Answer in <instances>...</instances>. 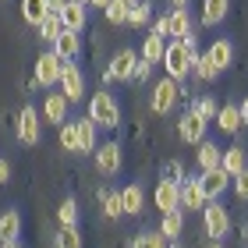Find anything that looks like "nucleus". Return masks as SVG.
<instances>
[{
  "mask_svg": "<svg viewBox=\"0 0 248 248\" xmlns=\"http://www.w3.org/2000/svg\"><path fill=\"white\" fill-rule=\"evenodd\" d=\"M89 121H96V128H117L121 124V107H117V99L107 93V89H99V93L89 99Z\"/></svg>",
  "mask_w": 248,
  "mask_h": 248,
  "instance_id": "nucleus-1",
  "label": "nucleus"
},
{
  "mask_svg": "<svg viewBox=\"0 0 248 248\" xmlns=\"http://www.w3.org/2000/svg\"><path fill=\"white\" fill-rule=\"evenodd\" d=\"M160 64L167 67V78H174V82H185V78L191 75V57H188V50H185L181 39H170V43H167Z\"/></svg>",
  "mask_w": 248,
  "mask_h": 248,
  "instance_id": "nucleus-2",
  "label": "nucleus"
},
{
  "mask_svg": "<svg viewBox=\"0 0 248 248\" xmlns=\"http://www.w3.org/2000/svg\"><path fill=\"white\" fill-rule=\"evenodd\" d=\"M202 223H206V234L209 238H227L231 234V213H227V206H223L220 199H213V202H206V209H202Z\"/></svg>",
  "mask_w": 248,
  "mask_h": 248,
  "instance_id": "nucleus-3",
  "label": "nucleus"
},
{
  "mask_svg": "<svg viewBox=\"0 0 248 248\" xmlns=\"http://www.w3.org/2000/svg\"><path fill=\"white\" fill-rule=\"evenodd\" d=\"M177 99H181V85H177L174 78H160V82L153 85L149 110L153 114H170V110L177 107Z\"/></svg>",
  "mask_w": 248,
  "mask_h": 248,
  "instance_id": "nucleus-4",
  "label": "nucleus"
},
{
  "mask_svg": "<svg viewBox=\"0 0 248 248\" xmlns=\"http://www.w3.org/2000/svg\"><path fill=\"white\" fill-rule=\"evenodd\" d=\"M135 64H139V53H135L131 46H124V50H117L114 57H110L103 78L107 82H128V78L135 75Z\"/></svg>",
  "mask_w": 248,
  "mask_h": 248,
  "instance_id": "nucleus-5",
  "label": "nucleus"
},
{
  "mask_svg": "<svg viewBox=\"0 0 248 248\" xmlns=\"http://www.w3.org/2000/svg\"><path fill=\"white\" fill-rule=\"evenodd\" d=\"M61 71H64V61L53 50L39 53V61H36V85H43V89L61 85Z\"/></svg>",
  "mask_w": 248,
  "mask_h": 248,
  "instance_id": "nucleus-6",
  "label": "nucleus"
},
{
  "mask_svg": "<svg viewBox=\"0 0 248 248\" xmlns=\"http://www.w3.org/2000/svg\"><path fill=\"white\" fill-rule=\"evenodd\" d=\"M61 93L67 96V103H78L85 96V75L75 61H64V71H61Z\"/></svg>",
  "mask_w": 248,
  "mask_h": 248,
  "instance_id": "nucleus-7",
  "label": "nucleus"
},
{
  "mask_svg": "<svg viewBox=\"0 0 248 248\" xmlns=\"http://www.w3.org/2000/svg\"><path fill=\"white\" fill-rule=\"evenodd\" d=\"M153 202H156V209H160V213L181 209V181H170V177H163V181L156 185V191H153Z\"/></svg>",
  "mask_w": 248,
  "mask_h": 248,
  "instance_id": "nucleus-8",
  "label": "nucleus"
},
{
  "mask_svg": "<svg viewBox=\"0 0 248 248\" xmlns=\"http://www.w3.org/2000/svg\"><path fill=\"white\" fill-rule=\"evenodd\" d=\"M18 139L25 145H36L43 139V124H39V110L36 107H21V114H18Z\"/></svg>",
  "mask_w": 248,
  "mask_h": 248,
  "instance_id": "nucleus-9",
  "label": "nucleus"
},
{
  "mask_svg": "<svg viewBox=\"0 0 248 248\" xmlns=\"http://www.w3.org/2000/svg\"><path fill=\"white\" fill-rule=\"evenodd\" d=\"M121 163H124V153H121V145H117V142H103V145H96V170H99V174L114 177V174L121 170Z\"/></svg>",
  "mask_w": 248,
  "mask_h": 248,
  "instance_id": "nucleus-10",
  "label": "nucleus"
},
{
  "mask_svg": "<svg viewBox=\"0 0 248 248\" xmlns=\"http://www.w3.org/2000/svg\"><path fill=\"white\" fill-rule=\"evenodd\" d=\"M206 131H209V124L202 121L195 110H188V114L181 117V124H177V135H181V142H188V145L206 142Z\"/></svg>",
  "mask_w": 248,
  "mask_h": 248,
  "instance_id": "nucleus-11",
  "label": "nucleus"
},
{
  "mask_svg": "<svg viewBox=\"0 0 248 248\" xmlns=\"http://www.w3.org/2000/svg\"><path fill=\"white\" fill-rule=\"evenodd\" d=\"M199 181H202V191H206V199L213 202V199H220L223 191L231 188V174L223 170V167H217V170H202Z\"/></svg>",
  "mask_w": 248,
  "mask_h": 248,
  "instance_id": "nucleus-12",
  "label": "nucleus"
},
{
  "mask_svg": "<svg viewBox=\"0 0 248 248\" xmlns=\"http://www.w3.org/2000/svg\"><path fill=\"white\" fill-rule=\"evenodd\" d=\"M206 191H202V181L199 177H188V181H181V209H206Z\"/></svg>",
  "mask_w": 248,
  "mask_h": 248,
  "instance_id": "nucleus-13",
  "label": "nucleus"
},
{
  "mask_svg": "<svg viewBox=\"0 0 248 248\" xmlns=\"http://www.w3.org/2000/svg\"><path fill=\"white\" fill-rule=\"evenodd\" d=\"M50 50L57 53L61 61H75L78 53H82V39H78V32H67V29H64L61 36H57V43H53Z\"/></svg>",
  "mask_w": 248,
  "mask_h": 248,
  "instance_id": "nucleus-14",
  "label": "nucleus"
},
{
  "mask_svg": "<svg viewBox=\"0 0 248 248\" xmlns=\"http://www.w3.org/2000/svg\"><path fill=\"white\" fill-rule=\"evenodd\" d=\"M67 107H71V103H67L64 93H50L46 103H43V117H46L50 124H64L67 121Z\"/></svg>",
  "mask_w": 248,
  "mask_h": 248,
  "instance_id": "nucleus-15",
  "label": "nucleus"
},
{
  "mask_svg": "<svg viewBox=\"0 0 248 248\" xmlns=\"http://www.w3.org/2000/svg\"><path fill=\"white\" fill-rule=\"evenodd\" d=\"M206 57L213 61V67H217V71H223V67L234 64V43H231V39H217V43L206 50Z\"/></svg>",
  "mask_w": 248,
  "mask_h": 248,
  "instance_id": "nucleus-16",
  "label": "nucleus"
},
{
  "mask_svg": "<svg viewBox=\"0 0 248 248\" xmlns=\"http://www.w3.org/2000/svg\"><path fill=\"white\" fill-rule=\"evenodd\" d=\"M121 206H124V217H139V213L145 209V191L142 185H128L121 191Z\"/></svg>",
  "mask_w": 248,
  "mask_h": 248,
  "instance_id": "nucleus-17",
  "label": "nucleus"
},
{
  "mask_svg": "<svg viewBox=\"0 0 248 248\" xmlns=\"http://www.w3.org/2000/svg\"><path fill=\"white\" fill-rule=\"evenodd\" d=\"M217 128H220L223 135H234L238 128H245V124H241V107H238V103L220 107V114H217Z\"/></svg>",
  "mask_w": 248,
  "mask_h": 248,
  "instance_id": "nucleus-18",
  "label": "nucleus"
},
{
  "mask_svg": "<svg viewBox=\"0 0 248 248\" xmlns=\"http://www.w3.org/2000/svg\"><path fill=\"white\" fill-rule=\"evenodd\" d=\"M181 231H185V209H174V213H163V223H160V234L167 241H181Z\"/></svg>",
  "mask_w": 248,
  "mask_h": 248,
  "instance_id": "nucleus-19",
  "label": "nucleus"
},
{
  "mask_svg": "<svg viewBox=\"0 0 248 248\" xmlns=\"http://www.w3.org/2000/svg\"><path fill=\"white\" fill-rule=\"evenodd\" d=\"M57 18H61V25H64L67 32H82V29H85V7H82V4H71V0H67Z\"/></svg>",
  "mask_w": 248,
  "mask_h": 248,
  "instance_id": "nucleus-20",
  "label": "nucleus"
},
{
  "mask_svg": "<svg viewBox=\"0 0 248 248\" xmlns=\"http://www.w3.org/2000/svg\"><path fill=\"white\" fill-rule=\"evenodd\" d=\"M18 234H21V213L4 209L0 213V241H18Z\"/></svg>",
  "mask_w": 248,
  "mask_h": 248,
  "instance_id": "nucleus-21",
  "label": "nucleus"
},
{
  "mask_svg": "<svg viewBox=\"0 0 248 248\" xmlns=\"http://www.w3.org/2000/svg\"><path fill=\"white\" fill-rule=\"evenodd\" d=\"M220 167H223V170H227L231 177H238L241 170H248V163H245V149H241V145H231V149H223Z\"/></svg>",
  "mask_w": 248,
  "mask_h": 248,
  "instance_id": "nucleus-22",
  "label": "nucleus"
},
{
  "mask_svg": "<svg viewBox=\"0 0 248 248\" xmlns=\"http://www.w3.org/2000/svg\"><path fill=\"white\" fill-rule=\"evenodd\" d=\"M163 50H167V39L156 36V32H149V36L142 39V53H139V57L149 61V64H160L163 61Z\"/></svg>",
  "mask_w": 248,
  "mask_h": 248,
  "instance_id": "nucleus-23",
  "label": "nucleus"
},
{
  "mask_svg": "<svg viewBox=\"0 0 248 248\" xmlns=\"http://www.w3.org/2000/svg\"><path fill=\"white\" fill-rule=\"evenodd\" d=\"M167 29H170V39H185L191 32V18L185 7H174L170 15H167Z\"/></svg>",
  "mask_w": 248,
  "mask_h": 248,
  "instance_id": "nucleus-24",
  "label": "nucleus"
},
{
  "mask_svg": "<svg viewBox=\"0 0 248 248\" xmlns=\"http://www.w3.org/2000/svg\"><path fill=\"white\" fill-rule=\"evenodd\" d=\"M78 153H96V121L78 117Z\"/></svg>",
  "mask_w": 248,
  "mask_h": 248,
  "instance_id": "nucleus-25",
  "label": "nucleus"
},
{
  "mask_svg": "<svg viewBox=\"0 0 248 248\" xmlns=\"http://www.w3.org/2000/svg\"><path fill=\"white\" fill-rule=\"evenodd\" d=\"M231 11V0H202V21L206 25H220Z\"/></svg>",
  "mask_w": 248,
  "mask_h": 248,
  "instance_id": "nucleus-26",
  "label": "nucleus"
},
{
  "mask_svg": "<svg viewBox=\"0 0 248 248\" xmlns=\"http://www.w3.org/2000/svg\"><path fill=\"white\" fill-rule=\"evenodd\" d=\"M220 156H223V149L217 142H199V167H202V170H217Z\"/></svg>",
  "mask_w": 248,
  "mask_h": 248,
  "instance_id": "nucleus-27",
  "label": "nucleus"
},
{
  "mask_svg": "<svg viewBox=\"0 0 248 248\" xmlns=\"http://www.w3.org/2000/svg\"><path fill=\"white\" fill-rule=\"evenodd\" d=\"M50 15V7H46V0H21V18L29 21V25H36L39 29V21Z\"/></svg>",
  "mask_w": 248,
  "mask_h": 248,
  "instance_id": "nucleus-28",
  "label": "nucleus"
},
{
  "mask_svg": "<svg viewBox=\"0 0 248 248\" xmlns=\"http://www.w3.org/2000/svg\"><path fill=\"white\" fill-rule=\"evenodd\" d=\"M131 248H170V241H167L160 231H142V234L131 238Z\"/></svg>",
  "mask_w": 248,
  "mask_h": 248,
  "instance_id": "nucleus-29",
  "label": "nucleus"
},
{
  "mask_svg": "<svg viewBox=\"0 0 248 248\" xmlns=\"http://www.w3.org/2000/svg\"><path fill=\"white\" fill-rule=\"evenodd\" d=\"M61 32H64V25H61V18H57V15H46V18L39 21V39H43V43H50V46L57 43Z\"/></svg>",
  "mask_w": 248,
  "mask_h": 248,
  "instance_id": "nucleus-30",
  "label": "nucleus"
},
{
  "mask_svg": "<svg viewBox=\"0 0 248 248\" xmlns=\"http://www.w3.org/2000/svg\"><path fill=\"white\" fill-rule=\"evenodd\" d=\"M149 21H153V4H149V0H135V4H131V15H128V25H149Z\"/></svg>",
  "mask_w": 248,
  "mask_h": 248,
  "instance_id": "nucleus-31",
  "label": "nucleus"
},
{
  "mask_svg": "<svg viewBox=\"0 0 248 248\" xmlns=\"http://www.w3.org/2000/svg\"><path fill=\"white\" fill-rule=\"evenodd\" d=\"M53 248H82V234H78V227H57V234H53Z\"/></svg>",
  "mask_w": 248,
  "mask_h": 248,
  "instance_id": "nucleus-32",
  "label": "nucleus"
},
{
  "mask_svg": "<svg viewBox=\"0 0 248 248\" xmlns=\"http://www.w3.org/2000/svg\"><path fill=\"white\" fill-rule=\"evenodd\" d=\"M57 223L61 227H78V202L75 199H64L57 206Z\"/></svg>",
  "mask_w": 248,
  "mask_h": 248,
  "instance_id": "nucleus-33",
  "label": "nucleus"
},
{
  "mask_svg": "<svg viewBox=\"0 0 248 248\" xmlns=\"http://www.w3.org/2000/svg\"><path fill=\"white\" fill-rule=\"evenodd\" d=\"M191 110H195V114L209 124V121H217V114H220V103H217L213 96H202V99H195V103H191Z\"/></svg>",
  "mask_w": 248,
  "mask_h": 248,
  "instance_id": "nucleus-34",
  "label": "nucleus"
},
{
  "mask_svg": "<svg viewBox=\"0 0 248 248\" xmlns=\"http://www.w3.org/2000/svg\"><path fill=\"white\" fill-rule=\"evenodd\" d=\"M103 15H107V21H114V25H124L128 15H131V4H124V0H110V4L103 7Z\"/></svg>",
  "mask_w": 248,
  "mask_h": 248,
  "instance_id": "nucleus-35",
  "label": "nucleus"
},
{
  "mask_svg": "<svg viewBox=\"0 0 248 248\" xmlns=\"http://www.w3.org/2000/svg\"><path fill=\"white\" fill-rule=\"evenodd\" d=\"M61 149L64 153H78V124L75 121L61 124Z\"/></svg>",
  "mask_w": 248,
  "mask_h": 248,
  "instance_id": "nucleus-36",
  "label": "nucleus"
},
{
  "mask_svg": "<svg viewBox=\"0 0 248 248\" xmlns=\"http://www.w3.org/2000/svg\"><path fill=\"white\" fill-rule=\"evenodd\" d=\"M99 199H103V213L110 220L124 217V206H121V191H99Z\"/></svg>",
  "mask_w": 248,
  "mask_h": 248,
  "instance_id": "nucleus-37",
  "label": "nucleus"
},
{
  "mask_svg": "<svg viewBox=\"0 0 248 248\" xmlns=\"http://www.w3.org/2000/svg\"><path fill=\"white\" fill-rule=\"evenodd\" d=\"M191 71H195L199 78H202V82H213V78H217L220 71H217V67H213V61L206 57V53H202V57L195 61V64H191Z\"/></svg>",
  "mask_w": 248,
  "mask_h": 248,
  "instance_id": "nucleus-38",
  "label": "nucleus"
},
{
  "mask_svg": "<svg viewBox=\"0 0 248 248\" xmlns=\"http://www.w3.org/2000/svg\"><path fill=\"white\" fill-rule=\"evenodd\" d=\"M231 188H234V195H238L241 202H248V170H241L238 177H231Z\"/></svg>",
  "mask_w": 248,
  "mask_h": 248,
  "instance_id": "nucleus-39",
  "label": "nucleus"
},
{
  "mask_svg": "<svg viewBox=\"0 0 248 248\" xmlns=\"http://www.w3.org/2000/svg\"><path fill=\"white\" fill-rule=\"evenodd\" d=\"M149 75H153V64L139 57V64H135V75H131V82H149Z\"/></svg>",
  "mask_w": 248,
  "mask_h": 248,
  "instance_id": "nucleus-40",
  "label": "nucleus"
},
{
  "mask_svg": "<svg viewBox=\"0 0 248 248\" xmlns=\"http://www.w3.org/2000/svg\"><path fill=\"white\" fill-rule=\"evenodd\" d=\"M163 177H170V181H185V163L181 160H170V163H167V170H163Z\"/></svg>",
  "mask_w": 248,
  "mask_h": 248,
  "instance_id": "nucleus-41",
  "label": "nucleus"
},
{
  "mask_svg": "<svg viewBox=\"0 0 248 248\" xmlns=\"http://www.w3.org/2000/svg\"><path fill=\"white\" fill-rule=\"evenodd\" d=\"M153 32H156V36H163V39L170 36V29H167V15L163 18H153Z\"/></svg>",
  "mask_w": 248,
  "mask_h": 248,
  "instance_id": "nucleus-42",
  "label": "nucleus"
},
{
  "mask_svg": "<svg viewBox=\"0 0 248 248\" xmlns=\"http://www.w3.org/2000/svg\"><path fill=\"white\" fill-rule=\"evenodd\" d=\"M11 181V160H0V185Z\"/></svg>",
  "mask_w": 248,
  "mask_h": 248,
  "instance_id": "nucleus-43",
  "label": "nucleus"
},
{
  "mask_svg": "<svg viewBox=\"0 0 248 248\" xmlns=\"http://www.w3.org/2000/svg\"><path fill=\"white\" fill-rule=\"evenodd\" d=\"M64 4H67V0H46V7H50V15H61V11H64Z\"/></svg>",
  "mask_w": 248,
  "mask_h": 248,
  "instance_id": "nucleus-44",
  "label": "nucleus"
},
{
  "mask_svg": "<svg viewBox=\"0 0 248 248\" xmlns=\"http://www.w3.org/2000/svg\"><path fill=\"white\" fill-rule=\"evenodd\" d=\"M238 107H241V124H245V128H248V96L241 99V103H238Z\"/></svg>",
  "mask_w": 248,
  "mask_h": 248,
  "instance_id": "nucleus-45",
  "label": "nucleus"
},
{
  "mask_svg": "<svg viewBox=\"0 0 248 248\" xmlns=\"http://www.w3.org/2000/svg\"><path fill=\"white\" fill-rule=\"evenodd\" d=\"M0 248H25L21 241H0Z\"/></svg>",
  "mask_w": 248,
  "mask_h": 248,
  "instance_id": "nucleus-46",
  "label": "nucleus"
},
{
  "mask_svg": "<svg viewBox=\"0 0 248 248\" xmlns=\"http://www.w3.org/2000/svg\"><path fill=\"white\" fill-rule=\"evenodd\" d=\"M89 4H93V7H99V11H103V7L110 4V0H89Z\"/></svg>",
  "mask_w": 248,
  "mask_h": 248,
  "instance_id": "nucleus-47",
  "label": "nucleus"
},
{
  "mask_svg": "<svg viewBox=\"0 0 248 248\" xmlns=\"http://www.w3.org/2000/svg\"><path fill=\"white\" fill-rule=\"evenodd\" d=\"M170 4H174V7H188V0H170Z\"/></svg>",
  "mask_w": 248,
  "mask_h": 248,
  "instance_id": "nucleus-48",
  "label": "nucleus"
},
{
  "mask_svg": "<svg viewBox=\"0 0 248 248\" xmlns=\"http://www.w3.org/2000/svg\"><path fill=\"white\" fill-rule=\"evenodd\" d=\"M206 248H223V241H213V245H206Z\"/></svg>",
  "mask_w": 248,
  "mask_h": 248,
  "instance_id": "nucleus-49",
  "label": "nucleus"
},
{
  "mask_svg": "<svg viewBox=\"0 0 248 248\" xmlns=\"http://www.w3.org/2000/svg\"><path fill=\"white\" fill-rule=\"evenodd\" d=\"M71 4H82V7H85V4H89V0H71Z\"/></svg>",
  "mask_w": 248,
  "mask_h": 248,
  "instance_id": "nucleus-50",
  "label": "nucleus"
},
{
  "mask_svg": "<svg viewBox=\"0 0 248 248\" xmlns=\"http://www.w3.org/2000/svg\"><path fill=\"white\" fill-rule=\"evenodd\" d=\"M124 4H135V0H124Z\"/></svg>",
  "mask_w": 248,
  "mask_h": 248,
  "instance_id": "nucleus-51",
  "label": "nucleus"
},
{
  "mask_svg": "<svg viewBox=\"0 0 248 248\" xmlns=\"http://www.w3.org/2000/svg\"><path fill=\"white\" fill-rule=\"evenodd\" d=\"M245 238H248V227H245Z\"/></svg>",
  "mask_w": 248,
  "mask_h": 248,
  "instance_id": "nucleus-52",
  "label": "nucleus"
}]
</instances>
